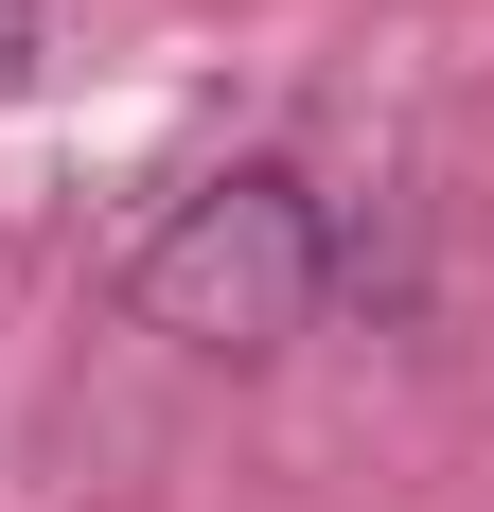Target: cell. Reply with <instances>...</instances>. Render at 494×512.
Listing matches in <instances>:
<instances>
[{"label": "cell", "instance_id": "6da1fadb", "mask_svg": "<svg viewBox=\"0 0 494 512\" xmlns=\"http://www.w3.org/2000/svg\"><path fill=\"white\" fill-rule=\"evenodd\" d=\"M318 283H336L318 195H300V177H212V195L159 212V248H142L124 301H142L159 336H195V354H283L300 318H318Z\"/></svg>", "mask_w": 494, "mask_h": 512}, {"label": "cell", "instance_id": "7a4b0ae2", "mask_svg": "<svg viewBox=\"0 0 494 512\" xmlns=\"http://www.w3.org/2000/svg\"><path fill=\"white\" fill-rule=\"evenodd\" d=\"M18 71H36V0H0V89H18Z\"/></svg>", "mask_w": 494, "mask_h": 512}]
</instances>
